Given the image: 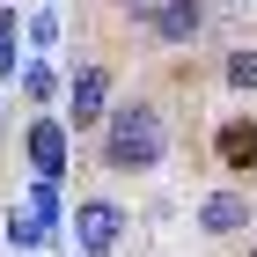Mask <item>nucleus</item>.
Returning a JSON list of instances; mask_svg holds the SVG:
<instances>
[{"label":"nucleus","instance_id":"obj_2","mask_svg":"<svg viewBox=\"0 0 257 257\" xmlns=\"http://www.w3.org/2000/svg\"><path fill=\"white\" fill-rule=\"evenodd\" d=\"M125 235V206L118 198H81L74 206V250L81 257H110Z\"/></svg>","mask_w":257,"mask_h":257},{"label":"nucleus","instance_id":"obj_13","mask_svg":"<svg viewBox=\"0 0 257 257\" xmlns=\"http://www.w3.org/2000/svg\"><path fill=\"white\" fill-rule=\"evenodd\" d=\"M30 37H37V44H59V15H52V8H44V15H30Z\"/></svg>","mask_w":257,"mask_h":257},{"label":"nucleus","instance_id":"obj_3","mask_svg":"<svg viewBox=\"0 0 257 257\" xmlns=\"http://www.w3.org/2000/svg\"><path fill=\"white\" fill-rule=\"evenodd\" d=\"M206 22H213L206 0H155V8H147V30H155L162 44H198Z\"/></svg>","mask_w":257,"mask_h":257},{"label":"nucleus","instance_id":"obj_11","mask_svg":"<svg viewBox=\"0 0 257 257\" xmlns=\"http://www.w3.org/2000/svg\"><path fill=\"white\" fill-rule=\"evenodd\" d=\"M22 96H30V103H52V96H59V74H52V66H30V74H22Z\"/></svg>","mask_w":257,"mask_h":257},{"label":"nucleus","instance_id":"obj_5","mask_svg":"<svg viewBox=\"0 0 257 257\" xmlns=\"http://www.w3.org/2000/svg\"><path fill=\"white\" fill-rule=\"evenodd\" d=\"M22 147H30V162H37V177H59L66 169V125L59 118H37L30 133H22Z\"/></svg>","mask_w":257,"mask_h":257},{"label":"nucleus","instance_id":"obj_9","mask_svg":"<svg viewBox=\"0 0 257 257\" xmlns=\"http://www.w3.org/2000/svg\"><path fill=\"white\" fill-rule=\"evenodd\" d=\"M220 88H242V96H250V88H257V52H228V66H220Z\"/></svg>","mask_w":257,"mask_h":257},{"label":"nucleus","instance_id":"obj_8","mask_svg":"<svg viewBox=\"0 0 257 257\" xmlns=\"http://www.w3.org/2000/svg\"><path fill=\"white\" fill-rule=\"evenodd\" d=\"M8 242H15V250H44V242H52V228L22 206V213H8Z\"/></svg>","mask_w":257,"mask_h":257},{"label":"nucleus","instance_id":"obj_10","mask_svg":"<svg viewBox=\"0 0 257 257\" xmlns=\"http://www.w3.org/2000/svg\"><path fill=\"white\" fill-rule=\"evenodd\" d=\"M22 206H30V213H37L44 228H52V220H59V184H52V177H37V184H30V198H22Z\"/></svg>","mask_w":257,"mask_h":257},{"label":"nucleus","instance_id":"obj_1","mask_svg":"<svg viewBox=\"0 0 257 257\" xmlns=\"http://www.w3.org/2000/svg\"><path fill=\"white\" fill-rule=\"evenodd\" d=\"M169 155V133H162L155 103H118L110 110V140H103V162L110 169H155Z\"/></svg>","mask_w":257,"mask_h":257},{"label":"nucleus","instance_id":"obj_12","mask_svg":"<svg viewBox=\"0 0 257 257\" xmlns=\"http://www.w3.org/2000/svg\"><path fill=\"white\" fill-rule=\"evenodd\" d=\"M15 74V15H8V8H0V81Z\"/></svg>","mask_w":257,"mask_h":257},{"label":"nucleus","instance_id":"obj_6","mask_svg":"<svg viewBox=\"0 0 257 257\" xmlns=\"http://www.w3.org/2000/svg\"><path fill=\"white\" fill-rule=\"evenodd\" d=\"M198 228H206V235H235V228H250V198H242V191H213L206 206H198Z\"/></svg>","mask_w":257,"mask_h":257},{"label":"nucleus","instance_id":"obj_7","mask_svg":"<svg viewBox=\"0 0 257 257\" xmlns=\"http://www.w3.org/2000/svg\"><path fill=\"white\" fill-rule=\"evenodd\" d=\"M220 162H228V169H257V125L250 118L220 125Z\"/></svg>","mask_w":257,"mask_h":257},{"label":"nucleus","instance_id":"obj_14","mask_svg":"<svg viewBox=\"0 0 257 257\" xmlns=\"http://www.w3.org/2000/svg\"><path fill=\"white\" fill-rule=\"evenodd\" d=\"M206 8H220V15H235V8H250V0H206Z\"/></svg>","mask_w":257,"mask_h":257},{"label":"nucleus","instance_id":"obj_15","mask_svg":"<svg viewBox=\"0 0 257 257\" xmlns=\"http://www.w3.org/2000/svg\"><path fill=\"white\" fill-rule=\"evenodd\" d=\"M125 8H155V0H125Z\"/></svg>","mask_w":257,"mask_h":257},{"label":"nucleus","instance_id":"obj_4","mask_svg":"<svg viewBox=\"0 0 257 257\" xmlns=\"http://www.w3.org/2000/svg\"><path fill=\"white\" fill-rule=\"evenodd\" d=\"M66 118H74V133L110 125V66H81V74H74V88H66Z\"/></svg>","mask_w":257,"mask_h":257}]
</instances>
